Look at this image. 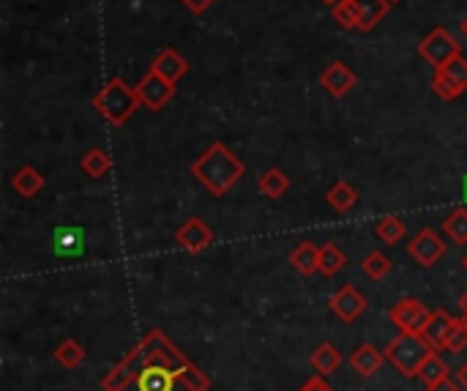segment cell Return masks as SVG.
<instances>
[{
  "mask_svg": "<svg viewBox=\"0 0 467 391\" xmlns=\"http://www.w3.org/2000/svg\"><path fill=\"white\" fill-rule=\"evenodd\" d=\"M448 364L440 359V353L438 350H432L429 353V359L421 364V370H418V380H423V386H432V383H438V380H443V378H448Z\"/></svg>",
  "mask_w": 467,
  "mask_h": 391,
  "instance_id": "25",
  "label": "cell"
},
{
  "mask_svg": "<svg viewBox=\"0 0 467 391\" xmlns=\"http://www.w3.org/2000/svg\"><path fill=\"white\" fill-rule=\"evenodd\" d=\"M383 362H385V353L377 350V347L369 345V342H364L361 347H358V350L350 355V367H352L358 375H361V378H372L375 372H380Z\"/></svg>",
  "mask_w": 467,
  "mask_h": 391,
  "instance_id": "15",
  "label": "cell"
},
{
  "mask_svg": "<svg viewBox=\"0 0 467 391\" xmlns=\"http://www.w3.org/2000/svg\"><path fill=\"white\" fill-rule=\"evenodd\" d=\"M344 263H347V258H344V252L334 241L320 246V274L322 276H336L344 268Z\"/></svg>",
  "mask_w": 467,
  "mask_h": 391,
  "instance_id": "22",
  "label": "cell"
},
{
  "mask_svg": "<svg viewBox=\"0 0 467 391\" xmlns=\"http://www.w3.org/2000/svg\"><path fill=\"white\" fill-rule=\"evenodd\" d=\"M388 4H400V0H388Z\"/></svg>",
  "mask_w": 467,
  "mask_h": 391,
  "instance_id": "40",
  "label": "cell"
},
{
  "mask_svg": "<svg viewBox=\"0 0 467 391\" xmlns=\"http://www.w3.org/2000/svg\"><path fill=\"white\" fill-rule=\"evenodd\" d=\"M181 4L192 12V14H205L217 0H181Z\"/></svg>",
  "mask_w": 467,
  "mask_h": 391,
  "instance_id": "32",
  "label": "cell"
},
{
  "mask_svg": "<svg viewBox=\"0 0 467 391\" xmlns=\"http://www.w3.org/2000/svg\"><path fill=\"white\" fill-rule=\"evenodd\" d=\"M418 55L429 63V66H446L448 60L462 55V44L454 39V36L446 28H435L429 36H423L421 44H418Z\"/></svg>",
  "mask_w": 467,
  "mask_h": 391,
  "instance_id": "5",
  "label": "cell"
},
{
  "mask_svg": "<svg viewBox=\"0 0 467 391\" xmlns=\"http://www.w3.org/2000/svg\"><path fill=\"white\" fill-rule=\"evenodd\" d=\"M355 12H358V22H361V30H372L391 9L388 0H352Z\"/></svg>",
  "mask_w": 467,
  "mask_h": 391,
  "instance_id": "20",
  "label": "cell"
},
{
  "mask_svg": "<svg viewBox=\"0 0 467 391\" xmlns=\"http://www.w3.org/2000/svg\"><path fill=\"white\" fill-rule=\"evenodd\" d=\"M385 362L402 372L405 378H416L421 364L429 359V353H432V347L426 345V339L421 334H410V331H400V337L393 339L385 350Z\"/></svg>",
  "mask_w": 467,
  "mask_h": 391,
  "instance_id": "4",
  "label": "cell"
},
{
  "mask_svg": "<svg viewBox=\"0 0 467 391\" xmlns=\"http://www.w3.org/2000/svg\"><path fill=\"white\" fill-rule=\"evenodd\" d=\"M355 85H358V75H355V71L347 63H342V60L328 63V68L320 75V88L326 91L328 96H334V99L347 96Z\"/></svg>",
  "mask_w": 467,
  "mask_h": 391,
  "instance_id": "12",
  "label": "cell"
},
{
  "mask_svg": "<svg viewBox=\"0 0 467 391\" xmlns=\"http://www.w3.org/2000/svg\"><path fill=\"white\" fill-rule=\"evenodd\" d=\"M429 312L432 309H426L423 301L418 299H402L391 307L388 317H391V323L397 326L400 331H410V334H418L421 326H423V320L429 317Z\"/></svg>",
  "mask_w": 467,
  "mask_h": 391,
  "instance_id": "9",
  "label": "cell"
},
{
  "mask_svg": "<svg viewBox=\"0 0 467 391\" xmlns=\"http://www.w3.org/2000/svg\"><path fill=\"white\" fill-rule=\"evenodd\" d=\"M408 255L421 266V268H432L443 260L446 255V241L438 230L423 227L416 233V238L408 243Z\"/></svg>",
  "mask_w": 467,
  "mask_h": 391,
  "instance_id": "7",
  "label": "cell"
},
{
  "mask_svg": "<svg viewBox=\"0 0 467 391\" xmlns=\"http://www.w3.org/2000/svg\"><path fill=\"white\" fill-rule=\"evenodd\" d=\"M464 200H467V178H464Z\"/></svg>",
  "mask_w": 467,
  "mask_h": 391,
  "instance_id": "39",
  "label": "cell"
},
{
  "mask_svg": "<svg viewBox=\"0 0 467 391\" xmlns=\"http://www.w3.org/2000/svg\"><path fill=\"white\" fill-rule=\"evenodd\" d=\"M426 391H459V380H451V378H443L432 386H426Z\"/></svg>",
  "mask_w": 467,
  "mask_h": 391,
  "instance_id": "33",
  "label": "cell"
},
{
  "mask_svg": "<svg viewBox=\"0 0 467 391\" xmlns=\"http://www.w3.org/2000/svg\"><path fill=\"white\" fill-rule=\"evenodd\" d=\"M361 271L369 276V279H375V282H380V279H385L388 276V271H391V258L385 255V252H369L367 258H364V263H361Z\"/></svg>",
  "mask_w": 467,
  "mask_h": 391,
  "instance_id": "28",
  "label": "cell"
},
{
  "mask_svg": "<svg viewBox=\"0 0 467 391\" xmlns=\"http://www.w3.org/2000/svg\"><path fill=\"white\" fill-rule=\"evenodd\" d=\"M12 187H14V192L20 195V197H25V200H30V197H36L42 189H44V175L36 170V167H30V164H25V167H20L14 175H12Z\"/></svg>",
  "mask_w": 467,
  "mask_h": 391,
  "instance_id": "16",
  "label": "cell"
},
{
  "mask_svg": "<svg viewBox=\"0 0 467 391\" xmlns=\"http://www.w3.org/2000/svg\"><path fill=\"white\" fill-rule=\"evenodd\" d=\"M464 347H467V323H464V317H462V320H456L454 329H451V337H448L446 350L459 353V350H464Z\"/></svg>",
  "mask_w": 467,
  "mask_h": 391,
  "instance_id": "30",
  "label": "cell"
},
{
  "mask_svg": "<svg viewBox=\"0 0 467 391\" xmlns=\"http://www.w3.org/2000/svg\"><path fill=\"white\" fill-rule=\"evenodd\" d=\"M298 391H334V388H331V383L326 380V375H320V372H317V375L306 378V383H304Z\"/></svg>",
  "mask_w": 467,
  "mask_h": 391,
  "instance_id": "31",
  "label": "cell"
},
{
  "mask_svg": "<svg viewBox=\"0 0 467 391\" xmlns=\"http://www.w3.org/2000/svg\"><path fill=\"white\" fill-rule=\"evenodd\" d=\"M257 189L268 197V200H279L290 192V178L281 167H268L260 178H257Z\"/></svg>",
  "mask_w": 467,
  "mask_h": 391,
  "instance_id": "18",
  "label": "cell"
},
{
  "mask_svg": "<svg viewBox=\"0 0 467 391\" xmlns=\"http://www.w3.org/2000/svg\"><path fill=\"white\" fill-rule=\"evenodd\" d=\"M309 362H312V367H314L320 375L328 378V375H334V372L342 367V353L336 350V345L322 342V345H317V347L312 350Z\"/></svg>",
  "mask_w": 467,
  "mask_h": 391,
  "instance_id": "19",
  "label": "cell"
},
{
  "mask_svg": "<svg viewBox=\"0 0 467 391\" xmlns=\"http://www.w3.org/2000/svg\"><path fill=\"white\" fill-rule=\"evenodd\" d=\"M462 30H464V36H467V17L462 20Z\"/></svg>",
  "mask_w": 467,
  "mask_h": 391,
  "instance_id": "37",
  "label": "cell"
},
{
  "mask_svg": "<svg viewBox=\"0 0 467 391\" xmlns=\"http://www.w3.org/2000/svg\"><path fill=\"white\" fill-rule=\"evenodd\" d=\"M80 167H83V172H85L88 178H101V175L110 172L113 159H110V154H107L104 148H91V151L83 156Z\"/></svg>",
  "mask_w": 467,
  "mask_h": 391,
  "instance_id": "26",
  "label": "cell"
},
{
  "mask_svg": "<svg viewBox=\"0 0 467 391\" xmlns=\"http://www.w3.org/2000/svg\"><path fill=\"white\" fill-rule=\"evenodd\" d=\"M443 233L456 243V246H464L467 243V208L464 205H459V208H454L448 217H446V222H443Z\"/></svg>",
  "mask_w": 467,
  "mask_h": 391,
  "instance_id": "24",
  "label": "cell"
},
{
  "mask_svg": "<svg viewBox=\"0 0 467 391\" xmlns=\"http://www.w3.org/2000/svg\"><path fill=\"white\" fill-rule=\"evenodd\" d=\"M192 175L213 197H225L246 175V164L225 146V142L217 140V142H210L205 154L192 164Z\"/></svg>",
  "mask_w": 467,
  "mask_h": 391,
  "instance_id": "2",
  "label": "cell"
},
{
  "mask_svg": "<svg viewBox=\"0 0 467 391\" xmlns=\"http://www.w3.org/2000/svg\"><path fill=\"white\" fill-rule=\"evenodd\" d=\"M93 107H96L104 121H110L113 126H123L134 116L137 107H139L137 88H131L121 77H113L93 96Z\"/></svg>",
  "mask_w": 467,
  "mask_h": 391,
  "instance_id": "3",
  "label": "cell"
},
{
  "mask_svg": "<svg viewBox=\"0 0 467 391\" xmlns=\"http://www.w3.org/2000/svg\"><path fill=\"white\" fill-rule=\"evenodd\" d=\"M456 380H459V386H462V388H467V362L459 367V372H456Z\"/></svg>",
  "mask_w": 467,
  "mask_h": 391,
  "instance_id": "34",
  "label": "cell"
},
{
  "mask_svg": "<svg viewBox=\"0 0 467 391\" xmlns=\"http://www.w3.org/2000/svg\"><path fill=\"white\" fill-rule=\"evenodd\" d=\"M375 233H377V238H380L383 243L393 246V243H400V241L405 238L408 227H405V222H402L400 217H385V219L377 222Z\"/></svg>",
  "mask_w": 467,
  "mask_h": 391,
  "instance_id": "27",
  "label": "cell"
},
{
  "mask_svg": "<svg viewBox=\"0 0 467 391\" xmlns=\"http://www.w3.org/2000/svg\"><path fill=\"white\" fill-rule=\"evenodd\" d=\"M290 266L301 274V276H312L320 271V246H314L312 241H301L293 252H290Z\"/></svg>",
  "mask_w": 467,
  "mask_h": 391,
  "instance_id": "17",
  "label": "cell"
},
{
  "mask_svg": "<svg viewBox=\"0 0 467 391\" xmlns=\"http://www.w3.org/2000/svg\"><path fill=\"white\" fill-rule=\"evenodd\" d=\"M462 266H464V271H467V255L462 258Z\"/></svg>",
  "mask_w": 467,
  "mask_h": 391,
  "instance_id": "38",
  "label": "cell"
},
{
  "mask_svg": "<svg viewBox=\"0 0 467 391\" xmlns=\"http://www.w3.org/2000/svg\"><path fill=\"white\" fill-rule=\"evenodd\" d=\"M459 307H462V309L467 312V293H462V296H459Z\"/></svg>",
  "mask_w": 467,
  "mask_h": 391,
  "instance_id": "35",
  "label": "cell"
},
{
  "mask_svg": "<svg viewBox=\"0 0 467 391\" xmlns=\"http://www.w3.org/2000/svg\"><path fill=\"white\" fill-rule=\"evenodd\" d=\"M208 386L210 378L162 329H151L101 380V391H208Z\"/></svg>",
  "mask_w": 467,
  "mask_h": 391,
  "instance_id": "1",
  "label": "cell"
},
{
  "mask_svg": "<svg viewBox=\"0 0 467 391\" xmlns=\"http://www.w3.org/2000/svg\"><path fill=\"white\" fill-rule=\"evenodd\" d=\"M55 362H58L63 370H77V367L85 362V347H83L77 339H63V342L55 347Z\"/></svg>",
  "mask_w": 467,
  "mask_h": 391,
  "instance_id": "23",
  "label": "cell"
},
{
  "mask_svg": "<svg viewBox=\"0 0 467 391\" xmlns=\"http://www.w3.org/2000/svg\"><path fill=\"white\" fill-rule=\"evenodd\" d=\"M456 323V317H451L446 309H432L429 312V317L423 320V326H421V337L426 339V345L432 347V350H446L448 345V337H451V329Z\"/></svg>",
  "mask_w": 467,
  "mask_h": 391,
  "instance_id": "11",
  "label": "cell"
},
{
  "mask_svg": "<svg viewBox=\"0 0 467 391\" xmlns=\"http://www.w3.org/2000/svg\"><path fill=\"white\" fill-rule=\"evenodd\" d=\"M326 203H328L336 213H347V211L358 203V192H355V187H350L347 181H336V184L326 192Z\"/></svg>",
  "mask_w": 467,
  "mask_h": 391,
  "instance_id": "21",
  "label": "cell"
},
{
  "mask_svg": "<svg viewBox=\"0 0 467 391\" xmlns=\"http://www.w3.org/2000/svg\"><path fill=\"white\" fill-rule=\"evenodd\" d=\"M464 323H467V312H464Z\"/></svg>",
  "mask_w": 467,
  "mask_h": 391,
  "instance_id": "41",
  "label": "cell"
},
{
  "mask_svg": "<svg viewBox=\"0 0 467 391\" xmlns=\"http://www.w3.org/2000/svg\"><path fill=\"white\" fill-rule=\"evenodd\" d=\"M328 307L342 320V323H355V320L367 312V299L361 296V291L352 288V284H344V288H339L331 296Z\"/></svg>",
  "mask_w": 467,
  "mask_h": 391,
  "instance_id": "10",
  "label": "cell"
},
{
  "mask_svg": "<svg viewBox=\"0 0 467 391\" xmlns=\"http://www.w3.org/2000/svg\"><path fill=\"white\" fill-rule=\"evenodd\" d=\"M175 241L181 249H186V252L197 255V252H205V249L213 243V230L200 217H189L181 227L175 230Z\"/></svg>",
  "mask_w": 467,
  "mask_h": 391,
  "instance_id": "13",
  "label": "cell"
},
{
  "mask_svg": "<svg viewBox=\"0 0 467 391\" xmlns=\"http://www.w3.org/2000/svg\"><path fill=\"white\" fill-rule=\"evenodd\" d=\"M331 14L344 30H361V22H358V12H355L352 0H339L336 6H331Z\"/></svg>",
  "mask_w": 467,
  "mask_h": 391,
  "instance_id": "29",
  "label": "cell"
},
{
  "mask_svg": "<svg viewBox=\"0 0 467 391\" xmlns=\"http://www.w3.org/2000/svg\"><path fill=\"white\" fill-rule=\"evenodd\" d=\"M322 4H326V6H336V4H339V0H322Z\"/></svg>",
  "mask_w": 467,
  "mask_h": 391,
  "instance_id": "36",
  "label": "cell"
},
{
  "mask_svg": "<svg viewBox=\"0 0 467 391\" xmlns=\"http://www.w3.org/2000/svg\"><path fill=\"white\" fill-rule=\"evenodd\" d=\"M432 91L443 99V101H454L467 91V60L459 55L454 60H448L446 66L435 68L432 77Z\"/></svg>",
  "mask_w": 467,
  "mask_h": 391,
  "instance_id": "6",
  "label": "cell"
},
{
  "mask_svg": "<svg viewBox=\"0 0 467 391\" xmlns=\"http://www.w3.org/2000/svg\"><path fill=\"white\" fill-rule=\"evenodd\" d=\"M137 99L142 107H148V110H162V107L175 96V83L164 80L156 71H148L146 77H142L137 85Z\"/></svg>",
  "mask_w": 467,
  "mask_h": 391,
  "instance_id": "8",
  "label": "cell"
},
{
  "mask_svg": "<svg viewBox=\"0 0 467 391\" xmlns=\"http://www.w3.org/2000/svg\"><path fill=\"white\" fill-rule=\"evenodd\" d=\"M151 71H156V75H162L164 80L170 83H178V80H184L189 75V60L184 55H178L172 47L162 50L154 63H151Z\"/></svg>",
  "mask_w": 467,
  "mask_h": 391,
  "instance_id": "14",
  "label": "cell"
}]
</instances>
